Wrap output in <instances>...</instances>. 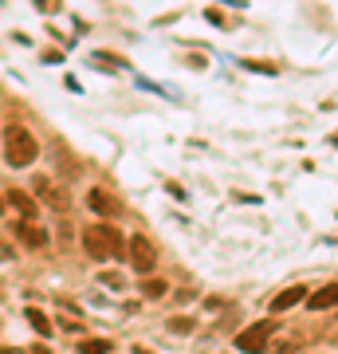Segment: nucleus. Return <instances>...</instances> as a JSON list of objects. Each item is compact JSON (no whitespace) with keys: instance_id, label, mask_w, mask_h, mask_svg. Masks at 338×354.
Listing matches in <instances>:
<instances>
[{"instance_id":"nucleus-17","label":"nucleus","mask_w":338,"mask_h":354,"mask_svg":"<svg viewBox=\"0 0 338 354\" xmlns=\"http://www.w3.org/2000/svg\"><path fill=\"white\" fill-rule=\"evenodd\" d=\"M32 354H51L48 346H32Z\"/></svg>"},{"instance_id":"nucleus-14","label":"nucleus","mask_w":338,"mask_h":354,"mask_svg":"<svg viewBox=\"0 0 338 354\" xmlns=\"http://www.w3.org/2000/svg\"><path fill=\"white\" fill-rule=\"evenodd\" d=\"M99 279H102V283H106V288H122V283H126V279L118 276V272H102Z\"/></svg>"},{"instance_id":"nucleus-6","label":"nucleus","mask_w":338,"mask_h":354,"mask_svg":"<svg viewBox=\"0 0 338 354\" xmlns=\"http://www.w3.org/2000/svg\"><path fill=\"white\" fill-rule=\"evenodd\" d=\"M307 307L311 311H330V307H338V283H326L314 295H307Z\"/></svg>"},{"instance_id":"nucleus-16","label":"nucleus","mask_w":338,"mask_h":354,"mask_svg":"<svg viewBox=\"0 0 338 354\" xmlns=\"http://www.w3.org/2000/svg\"><path fill=\"white\" fill-rule=\"evenodd\" d=\"M59 327H63V330H71V335H75V330H83V323H79V319H67V315H63V323H59Z\"/></svg>"},{"instance_id":"nucleus-13","label":"nucleus","mask_w":338,"mask_h":354,"mask_svg":"<svg viewBox=\"0 0 338 354\" xmlns=\"http://www.w3.org/2000/svg\"><path fill=\"white\" fill-rule=\"evenodd\" d=\"M28 323H32V327L39 330V335H51V323H48V315H44V311H36V307H28Z\"/></svg>"},{"instance_id":"nucleus-10","label":"nucleus","mask_w":338,"mask_h":354,"mask_svg":"<svg viewBox=\"0 0 338 354\" xmlns=\"http://www.w3.org/2000/svg\"><path fill=\"white\" fill-rule=\"evenodd\" d=\"M8 205H12V209L24 216V221H36V201H32L24 189H12V193H8Z\"/></svg>"},{"instance_id":"nucleus-11","label":"nucleus","mask_w":338,"mask_h":354,"mask_svg":"<svg viewBox=\"0 0 338 354\" xmlns=\"http://www.w3.org/2000/svg\"><path fill=\"white\" fill-rule=\"evenodd\" d=\"M142 295L146 299H162V295H169V283L165 279H142Z\"/></svg>"},{"instance_id":"nucleus-7","label":"nucleus","mask_w":338,"mask_h":354,"mask_svg":"<svg viewBox=\"0 0 338 354\" xmlns=\"http://www.w3.org/2000/svg\"><path fill=\"white\" fill-rule=\"evenodd\" d=\"M87 205H91V213H95V216H114V213H118L114 197H111V193H102V189H91L87 193Z\"/></svg>"},{"instance_id":"nucleus-9","label":"nucleus","mask_w":338,"mask_h":354,"mask_svg":"<svg viewBox=\"0 0 338 354\" xmlns=\"http://www.w3.org/2000/svg\"><path fill=\"white\" fill-rule=\"evenodd\" d=\"M303 295H307V291H303V288H283V291H279V295H276V299H272V311H276V315H279V311H291V307H295V304H307Z\"/></svg>"},{"instance_id":"nucleus-4","label":"nucleus","mask_w":338,"mask_h":354,"mask_svg":"<svg viewBox=\"0 0 338 354\" xmlns=\"http://www.w3.org/2000/svg\"><path fill=\"white\" fill-rule=\"evenodd\" d=\"M272 323H256V327H248V330H240L236 335V351H244V354H260L263 346H267V339H272Z\"/></svg>"},{"instance_id":"nucleus-19","label":"nucleus","mask_w":338,"mask_h":354,"mask_svg":"<svg viewBox=\"0 0 338 354\" xmlns=\"http://www.w3.org/2000/svg\"><path fill=\"white\" fill-rule=\"evenodd\" d=\"M4 205H8V201H0V213H4Z\"/></svg>"},{"instance_id":"nucleus-2","label":"nucleus","mask_w":338,"mask_h":354,"mask_svg":"<svg viewBox=\"0 0 338 354\" xmlns=\"http://www.w3.org/2000/svg\"><path fill=\"white\" fill-rule=\"evenodd\" d=\"M36 153H39V142H36V134H32V130L20 127V122L4 127V158H8V165L24 169V165L36 162Z\"/></svg>"},{"instance_id":"nucleus-15","label":"nucleus","mask_w":338,"mask_h":354,"mask_svg":"<svg viewBox=\"0 0 338 354\" xmlns=\"http://www.w3.org/2000/svg\"><path fill=\"white\" fill-rule=\"evenodd\" d=\"M169 330H177V335H189V330H193V319H173V323H169Z\"/></svg>"},{"instance_id":"nucleus-12","label":"nucleus","mask_w":338,"mask_h":354,"mask_svg":"<svg viewBox=\"0 0 338 354\" xmlns=\"http://www.w3.org/2000/svg\"><path fill=\"white\" fill-rule=\"evenodd\" d=\"M114 346L106 339H83L79 342V354H111Z\"/></svg>"},{"instance_id":"nucleus-3","label":"nucleus","mask_w":338,"mask_h":354,"mask_svg":"<svg viewBox=\"0 0 338 354\" xmlns=\"http://www.w3.org/2000/svg\"><path fill=\"white\" fill-rule=\"evenodd\" d=\"M130 268H134L138 276H150L153 268H158V248H153V241L142 236V232L130 236Z\"/></svg>"},{"instance_id":"nucleus-5","label":"nucleus","mask_w":338,"mask_h":354,"mask_svg":"<svg viewBox=\"0 0 338 354\" xmlns=\"http://www.w3.org/2000/svg\"><path fill=\"white\" fill-rule=\"evenodd\" d=\"M16 241L24 248H48V228H39L36 221H20L16 225Z\"/></svg>"},{"instance_id":"nucleus-18","label":"nucleus","mask_w":338,"mask_h":354,"mask_svg":"<svg viewBox=\"0 0 338 354\" xmlns=\"http://www.w3.org/2000/svg\"><path fill=\"white\" fill-rule=\"evenodd\" d=\"M0 354H24V351H16V346H4V351H0Z\"/></svg>"},{"instance_id":"nucleus-1","label":"nucleus","mask_w":338,"mask_h":354,"mask_svg":"<svg viewBox=\"0 0 338 354\" xmlns=\"http://www.w3.org/2000/svg\"><path fill=\"white\" fill-rule=\"evenodd\" d=\"M83 248L95 260H114V256H122V232L106 221H95V225L83 228Z\"/></svg>"},{"instance_id":"nucleus-8","label":"nucleus","mask_w":338,"mask_h":354,"mask_svg":"<svg viewBox=\"0 0 338 354\" xmlns=\"http://www.w3.org/2000/svg\"><path fill=\"white\" fill-rule=\"evenodd\" d=\"M36 193H39V197H44V201L51 205V209H59V213L67 209V197L59 193V185H51L48 177H36Z\"/></svg>"}]
</instances>
